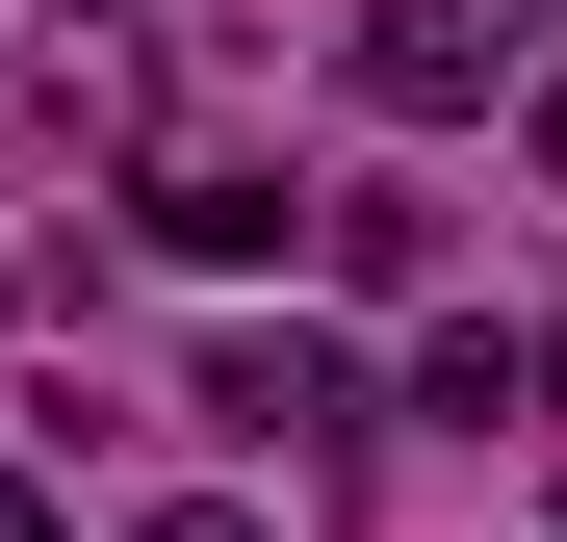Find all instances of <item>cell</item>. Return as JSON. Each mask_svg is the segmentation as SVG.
Segmentation results:
<instances>
[{
	"label": "cell",
	"mask_w": 567,
	"mask_h": 542,
	"mask_svg": "<svg viewBox=\"0 0 567 542\" xmlns=\"http://www.w3.org/2000/svg\"><path fill=\"white\" fill-rule=\"evenodd\" d=\"M542 388H567V336H542Z\"/></svg>",
	"instance_id": "obj_7"
},
{
	"label": "cell",
	"mask_w": 567,
	"mask_h": 542,
	"mask_svg": "<svg viewBox=\"0 0 567 542\" xmlns=\"http://www.w3.org/2000/svg\"><path fill=\"white\" fill-rule=\"evenodd\" d=\"M155 258H207V285H258V258H284V181H258V155H181V181H155Z\"/></svg>",
	"instance_id": "obj_2"
},
{
	"label": "cell",
	"mask_w": 567,
	"mask_h": 542,
	"mask_svg": "<svg viewBox=\"0 0 567 542\" xmlns=\"http://www.w3.org/2000/svg\"><path fill=\"white\" fill-rule=\"evenodd\" d=\"M516 130H542V181H567V78H542V104H516Z\"/></svg>",
	"instance_id": "obj_5"
},
{
	"label": "cell",
	"mask_w": 567,
	"mask_h": 542,
	"mask_svg": "<svg viewBox=\"0 0 567 542\" xmlns=\"http://www.w3.org/2000/svg\"><path fill=\"white\" fill-rule=\"evenodd\" d=\"M0 542H78V517H52V491H0Z\"/></svg>",
	"instance_id": "obj_4"
},
{
	"label": "cell",
	"mask_w": 567,
	"mask_h": 542,
	"mask_svg": "<svg viewBox=\"0 0 567 542\" xmlns=\"http://www.w3.org/2000/svg\"><path fill=\"white\" fill-rule=\"evenodd\" d=\"M130 542H258V517H130Z\"/></svg>",
	"instance_id": "obj_6"
},
{
	"label": "cell",
	"mask_w": 567,
	"mask_h": 542,
	"mask_svg": "<svg viewBox=\"0 0 567 542\" xmlns=\"http://www.w3.org/2000/svg\"><path fill=\"white\" fill-rule=\"evenodd\" d=\"M361 104L464 130V104H491V27H464V0H361Z\"/></svg>",
	"instance_id": "obj_1"
},
{
	"label": "cell",
	"mask_w": 567,
	"mask_h": 542,
	"mask_svg": "<svg viewBox=\"0 0 567 542\" xmlns=\"http://www.w3.org/2000/svg\"><path fill=\"white\" fill-rule=\"evenodd\" d=\"M336 285H361V310H388V285H439V207H413V181H361V207H336Z\"/></svg>",
	"instance_id": "obj_3"
}]
</instances>
